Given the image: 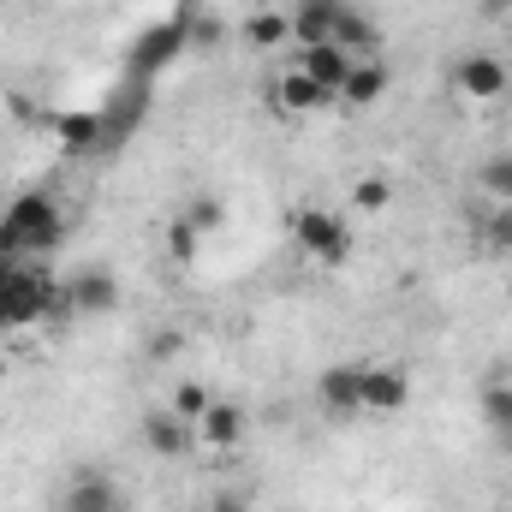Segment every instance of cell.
I'll use <instances>...</instances> for the list:
<instances>
[{
  "mask_svg": "<svg viewBox=\"0 0 512 512\" xmlns=\"http://www.w3.org/2000/svg\"><path fill=\"white\" fill-rule=\"evenodd\" d=\"M102 131H108L102 114H60V120H54V137H60V149H66V155L96 149V143H102Z\"/></svg>",
  "mask_w": 512,
  "mask_h": 512,
  "instance_id": "ac0fdd59",
  "label": "cell"
},
{
  "mask_svg": "<svg viewBox=\"0 0 512 512\" xmlns=\"http://www.w3.org/2000/svg\"><path fill=\"white\" fill-rule=\"evenodd\" d=\"M197 42H221V18H215V12H209V18L197 24Z\"/></svg>",
  "mask_w": 512,
  "mask_h": 512,
  "instance_id": "4316f807",
  "label": "cell"
},
{
  "mask_svg": "<svg viewBox=\"0 0 512 512\" xmlns=\"http://www.w3.org/2000/svg\"><path fill=\"white\" fill-rule=\"evenodd\" d=\"M48 304H54V280H42L36 268H18L12 280H0V334L48 322Z\"/></svg>",
  "mask_w": 512,
  "mask_h": 512,
  "instance_id": "3957f363",
  "label": "cell"
},
{
  "mask_svg": "<svg viewBox=\"0 0 512 512\" xmlns=\"http://www.w3.org/2000/svg\"><path fill=\"white\" fill-rule=\"evenodd\" d=\"M477 251L495 256V262H512V209L477 203Z\"/></svg>",
  "mask_w": 512,
  "mask_h": 512,
  "instance_id": "2e32d148",
  "label": "cell"
},
{
  "mask_svg": "<svg viewBox=\"0 0 512 512\" xmlns=\"http://www.w3.org/2000/svg\"><path fill=\"white\" fill-rule=\"evenodd\" d=\"M316 405H322L328 417L364 411V364H334V370H322V376H316Z\"/></svg>",
  "mask_w": 512,
  "mask_h": 512,
  "instance_id": "9c48e42d",
  "label": "cell"
},
{
  "mask_svg": "<svg viewBox=\"0 0 512 512\" xmlns=\"http://www.w3.org/2000/svg\"><path fill=\"white\" fill-rule=\"evenodd\" d=\"M143 447L155 459H191L197 453V423H185L173 411H149L143 417Z\"/></svg>",
  "mask_w": 512,
  "mask_h": 512,
  "instance_id": "8fae6325",
  "label": "cell"
},
{
  "mask_svg": "<svg viewBox=\"0 0 512 512\" xmlns=\"http://www.w3.org/2000/svg\"><path fill=\"white\" fill-rule=\"evenodd\" d=\"M268 96H274V114H286V120H304V114L340 108V102H334V96H328L322 84H310V78H304L298 66H286V72L274 78V90H268Z\"/></svg>",
  "mask_w": 512,
  "mask_h": 512,
  "instance_id": "52a82bcc",
  "label": "cell"
},
{
  "mask_svg": "<svg viewBox=\"0 0 512 512\" xmlns=\"http://www.w3.org/2000/svg\"><path fill=\"white\" fill-rule=\"evenodd\" d=\"M352 66H358V54H346L340 42H310V48H298V72H304L310 84H322L334 102H340V90H346Z\"/></svg>",
  "mask_w": 512,
  "mask_h": 512,
  "instance_id": "8992f818",
  "label": "cell"
},
{
  "mask_svg": "<svg viewBox=\"0 0 512 512\" xmlns=\"http://www.w3.org/2000/svg\"><path fill=\"white\" fill-rule=\"evenodd\" d=\"M352 209H358V215H387V209H393V179H382V173L358 179V185H352Z\"/></svg>",
  "mask_w": 512,
  "mask_h": 512,
  "instance_id": "44dd1931",
  "label": "cell"
},
{
  "mask_svg": "<svg viewBox=\"0 0 512 512\" xmlns=\"http://www.w3.org/2000/svg\"><path fill=\"white\" fill-rule=\"evenodd\" d=\"M405 405H411V376L399 364H364V411L399 417Z\"/></svg>",
  "mask_w": 512,
  "mask_h": 512,
  "instance_id": "30bf717a",
  "label": "cell"
},
{
  "mask_svg": "<svg viewBox=\"0 0 512 512\" xmlns=\"http://www.w3.org/2000/svg\"><path fill=\"white\" fill-rule=\"evenodd\" d=\"M209 405H215V393H209L203 382H179L173 393H167V411H173V417H185V423H203V411H209Z\"/></svg>",
  "mask_w": 512,
  "mask_h": 512,
  "instance_id": "ffe728a7",
  "label": "cell"
},
{
  "mask_svg": "<svg viewBox=\"0 0 512 512\" xmlns=\"http://www.w3.org/2000/svg\"><path fill=\"white\" fill-rule=\"evenodd\" d=\"M66 298H72V316H108L120 304V274L114 268H78L66 280Z\"/></svg>",
  "mask_w": 512,
  "mask_h": 512,
  "instance_id": "ba28073f",
  "label": "cell"
},
{
  "mask_svg": "<svg viewBox=\"0 0 512 512\" xmlns=\"http://www.w3.org/2000/svg\"><path fill=\"white\" fill-rule=\"evenodd\" d=\"M245 429H251L245 405H233V399H215V405L203 411V423H197V447H209V453H233V447L245 441Z\"/></svg>",
  "mask_w": 512,
  "mask_h": 512,
  "instance_id": "7c38bea8",
  "label": "cell"
},
{
  "mask_svg": "<svg viewBox=\"0 0 512 512\" xmlns=\"http://www.w3.org/2000/svg\"><path fill=\"white\" fill-rule=\"evenodd\" d=\"M501 447H507V459H512V429H507V435H501Z\"/></svg>",
  "mask_w": 512,
  "mask_h": 512,
  "instance_id": "f1b7e54d",
  "label": "cell"
},
{
  "mask_svg": "<svg viewBox=\"0 0 512 512\" xmlns=\"http://www.w3.org/2000/svg\"><path fill=\"white\" fill-rule=\"evenodd\" d=\"M477 12H483V18H507L512 0H477Z\"/></svg>",
  "mask_w": 512,
  "mask_h": 512,
  "instance_id": "83f0119b",
  "label": "cell"
},
{
  "mask_svg": "<svg viewBox=\"0 0 512 512\" xmlns=\"http://www.w3.org/2000/svg\"><path fill=\"white\" fill-rule=\"evenodd\" d=\"M286 227H292L298 251L316 256L322 268H346V262H352V227H346L334 209H322V203H298V209L286 215Z\"/></svg>",
  "mask_w": 512,
  "mask_h": 512,
  "instance_id": "7a4b0ae2",
  "label": "cell"
},
{
  "mask_svg": "<svg viewBox=\"0 0 512 512\" xmlns=\"http://www.w3.org/2000/svg\"><path fill=\"white\" fill-rule=\"evenodd\" d=\"M334 42H340L346 54L370 60V54L382 48V30L370 24V12H364V6H352V0H346V6H340V18H334Z\"/></svg>",
  "mask_w": 512,
  "mask_h": 512,
  "instance_id": "9a60e30c",
  "label": "cell"
},
{
  "mask_svg": "<svg viewBox=\"0 0 512 512\" xmlns=\"http://www.w3.org/2000/svg\"><path fill=\"white\" fill-rule=\"evenodd\" d=\"M346 0H292V42L310 48V42H334V18H340Z\"/></svg>",
  "mask_w": 512,
  "mask_h": 512,
  "instance_id": "5bb4252c",
  "label": "cell"
},
{
  "mask_svg": "<svg viewBox=\"0 0 512 512\" xmlns=\"http://www.w3.org/2000/svg\"><path fill=\"white\" fill-rule=\"evenodd\" d=\"M387 84H393V72L382 66V54L358 60V66H352V78H346V90H340V108H352V114L376 108V102L387 96Z\"/></svg>",
  "mask_w": 512,
  "mask_h": 512,
  "instance_id": "4fadbf2b",
  "label": "cell"
},
{
  "mask_svg": "<svg viewBox=\"0 0 512 512\" xmlns=\"http://www.w3.org/2000/svg\"><path fill=\"white\" fill-rule=\"evenodd\" d=\"M477 197L512 209V149H495V155L477 161Z\"/></svg>",
  "mask_w": 512,
  "mask_h": 512,
  "instance_id": "e0dca14e",
  "label": "cell"
},
{
  "mask_svg": "<svg viewBox=\"0 0 512 512\" xmlns=\"http://www.w3.org/2000/svg\"><path fill=\"white\" fill-rule=\"evenodd\" d=\"M60 512H126V489H120L114 471L84 465V471L66 477V489H60Z\"/></svg>",
  "mask_w": 512,
  "mask_h": 512,
  "instance_id": "5b68a950",
  "label": "cell"
},
{
  "mask_svg": "<svg viewBox=\"0 0 512 512\" xmlns=\"http://www.w3.org/2000/svg\"><path fill=\"white\" fill-rule=\"evenodd\" d=\"M66 233L60 221V203L48 191H24L6 215H0V256H30V251H48L54 239Z\"/></svg>",
  "mask_w": 512,
  "mask_h": 512,
  "instance_id": "6da1fadb",
  "label": "cell"
},
{
  "mask_svg": "<svg viewBox=\"0 0 512 512\" xmlns=\"http://www.w3.org/2000/svg\"><path fill=\"white\" fill-rule=\"evenodd\" d=\"M197 251H203V233H197L185 215H179V221H167V256H173L179 268H191V262H197Z\"/></svg>",
  "mask_w": 512,
  "mask_h": 512,
  "instance_id": "7402d4cb",
  "label": "cell"
},
{
  "mask_svg": "<svg viewBox=\"0 0 512 512\" xmlns=\"http://www.w3.org/2000/svg\"><path fill=\"white\" fill-rule=\"evenodd\" d=\"M185 346V334L179 328H167V334H149V364H161V358H173Z\"/></svg>",
  "mask_w": 512,
  "mask_h": 512,
  "instance_id": "d4e9b609",
  "label": "cell"
},
{
  "mask_svg": "<svg viewBox=\"0 0 512 512\" xmlns=\"http://www.w3.org/2000/svg\"><path fill=\"white\" fill-rule=\"evenodd\" d=\"M185 221L209 239V233H221V227H227V203H221V197H191V203H185Z\"/></svg>",
  "mask_w": 512,
  "mask_h": 512,
  "instance_id": "cb8c5ba5",
  "label": "cell"
},
{
  "mask_svg": "<svg viewBox=\"0 0 512 512\" xmlns=\"http://www.w3.org/2000/svg\"><path fill=\"white\" fill-rule=\"evenodd\" d=\"M483 423H489L495 435H507V429H512V382L483 387Z\"/></svg>",
  "mask_w": 512,
  "mask_h": 512,
  "instance_id": "603a6c76",
  "label": "cell"
},
{
  "mask_svg": "<svg viewBox=\"0 0 512 512\" xmlns=\"http://www.w3.org/2000/svg\"><path fill=\"white\" fill-rule=\"evenodd\" d=\"M209 512H251V501L239 489H221V495H209Z\"/></svg>",
  "mask_w": 512,
  "mask_h": 512,
  "instance_id": "484cf974",
  "label": "cell"
},
{
  "mask_svg": "<svg viewBox=\"0 0 512 512\" xmlns=\"http://www.w3.org/2000/svg\"><path fill=\"white\" fill-rule=\"evenodd\" d=\"M0 340H6V334H0ZM0 370H6V358H0Z\"/></svg>",
  "mask_w": 512,
  "mask_h": 512,
  "instance_id": "f546056e",
  "label": "cell"
},
{
  "mask_svg": "<svg viewBox=\"0 0 512 512\" xmlns=\"http://www.w3.org/2000/svg\"><path fill=\"white\" fill-rule=\"evenodd\" d=\"M245 42L251 48H280V42H292V12H280V6H262L245 18Z\"/></svg>",
  "mask_w": 512,
  "mask_h": 512,
  "instance_id": "d6986e66",
  "label": "cell"
},
{
  "mask_svg": "<svg viewBox=\"0 0 512 512\" xmlns=\"http://www.w3.org/2000/svg\"><path fill=\"white\" fill-rule=\"evenodd\" d=\"M512 72L501 54H489V48H471V54H459L453 60V90H459V102H471V108H495L501 96H507Z\"/></svg>",
  "mask_w": 512,
  "mask_h": 512,
  "instance_id": "277c9868",
  "label": "cell"
}]
</instances>
